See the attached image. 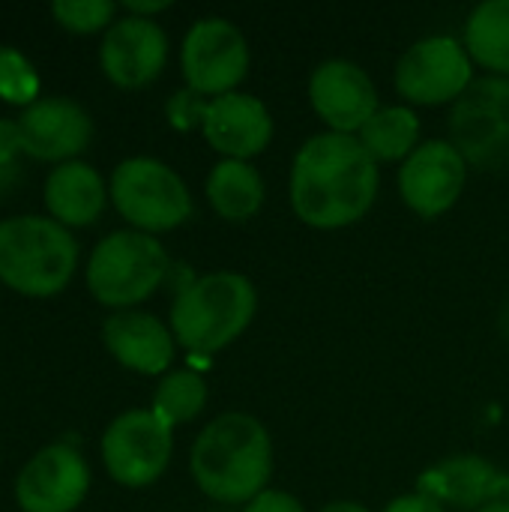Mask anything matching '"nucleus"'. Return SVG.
<instances>
[{
  "label": "nucleus",
  "instance_id": "obj_3",
  "mask_svg": "<svg viewBox=\"0 0 509 512\" xmlns=\"http://www.w3.org/2000/svg\"><path fill=\"white\" fill-rule=\"evenodd\" d=\"M255 285L240 273H207L180 288L171 306V333L192 354H216L252 324Z\"/></svg>",
  "mask_w": 509,
  "mask_h": 512
},
{
  "label": "nucleus",
  "instance_id": "obj_4",
  "mask_svg": "<svg viewBox=\"0 0 509 512\" xmlns=\"http://www.w3.org/2000/svg\"><path fill=\"white\" fill-rule=\"evenodd\" d=\"M78 264V243L57 219L12 216L0 222V279L27 294L51 297L66 288Z\"/></svg>",
  "mask_w": 509,
  "mask_h": 512
},
{
  "label": "nucleus",
  "instance_id": "obj_23",
  "mask_svg": "<svg viewBox=\"0 0 509 512\" xmlns=\"http://www.w3.org/2000/svg\"><path fill=\"white\" fill-rule=\"evenodd\" d=\"M207 405V384L198 372L192 369H177L168 372L153 396V414L165 423V426H180L195 420Z\"/></svg>",
  "mask_w": 509,
  "mask_h": 512
},
{
  "label": "nucleus",
  "instance_id": "obj_26",
  "mask_svg": "<svg viewBox=\"0 0 509 512\" xmlns=\"http://www.w3.org/2000/svg\"><path fill=\"white\" fill-rule=\"evenodd\" d=\"M201 108H204V99L195 93V90H180L171 96L168 102V117L177 129H192V126H201Z\"/></svg>",
  "mask_w": 509,
  "mask_h": 512
},
{
  "label": "nucleus",
  "instance_id": "obj_33",
  "mask_svg": "<svg viewBox=\"0 0 509 512\" xmlns=\"http://www.w3.org/2000/svg\"><path fill=\"white\" fill-rule=\"evenodd\" d=\"M501 324H504V336L509 339V306L504 309V321H501Z\"/></svg>",
  "mask_w": 509,
  "mask_h": 512
},
{
  "label": "nucleus",
  "instance_id": "obj_29",
  "mask_svg": "<svg viewBox=\"0 0 509 512\" xmlns=\"http://www.w3.org/2000/svg\"><path fill=\"white\" fill-rule=\"evenodd\" d=\"M384 512H444V507L438 501H432L429 495L411 492V495H402V498L390 501Z\"/></svg>",
  "mask_w": 509,
  "mask_h": 512
},
{
  "label": "nucleus",
  "instance_id": "obj_7",
  "mask_svg": "<svg viewBox=\"0 0 509 512\" xmlns=\"http://www.w3.org/2000/svg\"><path fill=\"white\" fill-rule=\"evenodd\" d=\"M450 144L480 171L509 165V78L474 81L453 105Z\"/></svg>",
  "mask_w": 509,
  "mask_h": 512
},
{
  "label": "nucleus",
  "instance_id": "obj_18",
  "mask_svg": "<svg viewBox=\"0 0 509 512\" xmlns=\"http://www.w3.org/2000/svg\"><path fill=\"white\" fill-rule=\"evenodd\" d=\"M102 342L120 366L141 375H159L174 360L171 330L147 312H114L102 324Z\"/></svg>",
  "mask_w": 509,
  "mask_h": 512
},
{
  "label": "nucleus",
  "instance_id": "obj_31",
  "mask_svg": "<svg viewBox=\"0 0 509 512\" xmlns=\"http://www.w3.org/2000/svg\"><path fill=\"white\" fill-rule=\"evenodd\" d=\"M318 512H369L363 504H357V501H333V504H327L324 510Z\"/></svg>",
  "mask_w": 509,
  "mask_h": 512
},
{
  "label": "nucleus",
  "instance_id": "obj_11",
  "mask_svg": "<svg viewBox=\"0 0 509 512\" xmlns=\"http://www.w3.org/2000/svg\"><path fill=\"white\" fill-rule=\"evenodd\" d=\"M465 177L468 162L450 141H423L399 168V192L417 216L435 219L459 201Z\"/></svg>",
  "mask_w": 509,
  "mask_h": 512
},
{
  "label": "nucleus",
  "instance_id": "obj_34",
  "mask_svg": "<svg viewBox=\"0 0 509 512\" xmlns=\"http://www.w3.org/2000/svg\"><path fill=\"white\" fill-rule=\"evenodd\" d=\"M504 501H509V474H507V483H504Z\"/></svg>",
  "mask_w": 509,
  "mask_h": 512
},
{
  "label": "nucleus",
  "instance_id": "obj_10",
  "mask_svg": "<svg viewBox=\"0 0 509 512\" xmlns=\"http://www.w3.org/2000/svg\"><path fill=\"white\" fill-rule=\"evenodd\" d=\"M174 438L153 411H126L102 435V459L108 474L129 489L156 483L171 462Z\"/></svg>",
  "mask_w": 509,
  "mask_h": 512
},
{
  "label": "nucleus",
  "instance_id": "obj_19",
  "mask_svg": "<svg viewBox=\"0 0 509 512\" xmlns=\"http://www.w3.org/2000/svg\"><path fill=\"white\" fill-rule=\"evenodd\" d=\"M105 180L87 162H60L45 180V204L60 225H90L105 207Z\"/></svg>",
  "mask_w": 509,
  "mask_h": 512
},
{
  "label": "nucleus",
  "instance_id": "obj_14",
  "mask_svg": "<svg viewBox=\"0 0 509 512\" xmlns=\"http://www.w3.org/2000/svg\"><path fill=\"white\" fill-rule=\"evenodd\" d=\"M99 60L117 87H144L165 69L168 36L153 18H117L102 36Z\"/></svg>",
  "mask_w": 509,
  "mask_h": 512
},
{
  "label": "nucleus",
  "instance_id": "obj_2",
  "mask_svg": "<svg viewBox=\"0 0 509 512\" xmlns=\"http://www.w3.org/2000/svg\"><path fill=\"white\" fill-rule=\"evenodd\" d=\"M189 471L207 498L219 504H249L267 492L273 474L270 432L252 414H219L195 438Z\"/></svg>",
  "mask_w": 509,
  "mask_h": 512
},
{
  "label": "nucleus",
  "instance_id": "obj_6",
  "mask_svg": "<svg viewBox=\"0 0 509 512\" xmlns=\"http://www.w3.org/2000/svg\"><path fill=\"white\" fill-rule=\"evenodd\" d=\"M111 201L144 234L171 231L192 216V195L183 177L150 156H132L114 168Z\"/></svg>",
  "mask_w": 509,
  "mask_h": 512
},
{
  "label": "nucleus",
  "instance_id": "obj_20",
  "mask_svg": "<svg viewBox=\"0 0 509 512\" xmlns=\"http://www.w3.org/2000/svg\"><path fill=\"white\" fill-rule=\"evenodd\" d=\"M264 180L255 165L243 159H222L207 174V198L228 222H246L264 207Z\"/></svg>",
  "mask_w": 509,
  "mask_h": 512
},
{
  "label": "nucleus",
  "instance_id": "obj_9",
  "mask_svg": "<svg viewBox=\"0 0 509 512\" xmlns=\"http://www.w3.org/2000/svg\"><path fill=\"white\" fill-rule=\"evenodd\" d=\"M474 84V60L453 36H426L396 63V90L417 105L456 102Z\"/></svg>",
  "mask_w": 509,
  "mask_h": 512
},
{
  "label": "nucleus",
  "instance_id": "obj_15",
  "mask_svg": "<svg viewBox=\"0 0 509 512\" xmlns=\"http://www.w3.org/2000/svg\"><path fill=\"white\" fill-rule=\"evenodd\" d=\"M201 132L207 144L225 159L249 162L258 156L273 138V117L258 96L249 93H225L201 108Z\"/></svg>",
  "mask_w": 509,
  "mask_h": 512
},
{
  "label": "nucleus",
  "instance_id": "obj_27",
  "mask_svg": "<svg viewBox=\"0 0 509 512\" xmlns=\"http://www.w3.org/2000/svg\"><path fill=\"white\" fill-rule=\"evenodd\" d=\"M243 512H306V510H303V504H300L294 495L279 492V489H267V492H261L258 498H252Z\"/></svg>",
  "mask_w": 509,
  "mask_h": 512
},
{
  "label": "nucleus",
  "instance_id": "obj_8",
  "mask_svg": "<svg viewBox=\"0 0 509 512\" xmlns=\"http://www.w3.org/2000/svg\"><path fill=\"white\" fill-rule=\"evenodd\" d=\"M180 66L189 90L198 96H225L249 72V42L243 30L219 15L198 18L180 48Z\"/></svg>",
  "mask_w": 509,
  "mask_h": 512
},
{
  "label": "nucleus",
  "instance_id": "obj_17",
  "mask_svg": "<svg viewBox=\"0 0 509 512\" xmlns=\"http://www.w3.org/2000/svg\"><path fill=\"white\" fill-rule=\"evenodd\" d=\"M504 483L507 474H501L492 462L483 456H450L438 462L435 468L423 471L417 480V492L429 495L441 507H456V510H483L492 501L504 498Z\"/></svg>",
  "mask_w": 509,
  "mask_h": 512
},
{
  "label": "nucleus",
  "instance_id": "obj_5",
  "mask_svg": "<svg viewBox=\"0 0 509 512\" xmlns=\"http://www.w3.org/2000/svg\"><path fill=\"white\" fill-rule=\"evenodd\" d=\"M165 246L144 231H114L102 237L87 261V288L105 306H135L147 300L168 276Z\"/></svg>",
  "mask_w": 509,
  "mask_h": 512
},
{
  "label": "nucleus",
  "instance_id": "obj_24",
  "mask_svg": "<svg viewBox=\"0 0 509 512\" xmlns=\"http://www.w3.org/2000/svg\"><path fill=\"white\" fill-rule=\"evenodd\" d=\"M36 93H39V75L33 63L21 51L0 45V99L15 105H33Z\"/></svg>",
  "mask_w": 509,
  "mask_h": 512
},
{
  "label": "nucleus",
  "instance_id": "obj_12",
  "mask_svg": "<svg viewBox=\"0 0 509 512\" xmlns=\"http://www.w3.org/2000/svg\"><path fill=\"white\" fill-rule=\"evenodd\" d=\"M90 489V468L69 444L39 450L18 474L15 501L24 512H72Z\"/></svg>",
  "mask_w": 509,
  "mask_h": 512
},
{
  "label": "nucleus",
  "instance_id": "obj_1",
  "mask_svg": "<svg viewBox=\"0 0 509 512\" xmlns=\"http://www.w3.org/2000/svg\"><path fill=\"white\" fill-rule=\"evenodd\" d=\"M378 162L357 135H312L294 156L291 207L300 222L333 231L369 213L378 195Z\"/></svg>",
  "mask_w": 509,
  "mask_h": 512
},
{
  "label": "nucleus",
  "instance_id": "obj_25",
  "mask_svg": "<svg viewBox=\"0 0 509 512\" xmlns=\"http://www.w3.org/2000/svg\"><path fill=\"white\" fill-rule=\"evenodd\" d=\"M114 9L117 6L111 0H54L51 3V15L75 33H93V30L111 27Z\"/></svg>",
  "mask_w": 509,
  "mask_h": 512
},
{
  "label": "nucleus",
  "instance_id": "obj_22",
  "mask_svg": "<svg viewBox=\"0 0 509 512\" xmlns=\"http://www.w3.org/2000/svg\"><path fill=\"white\" fill-rule=\"evenodd\" d=\"M465 48L474 63L509 75V0H486L468 15Z\"/></svg>",
  "mask_w": 509,
  "mask_h": 512
},
{
  "label": "nucleus",
  "instance_id": "obj_16",
  "mask_svg": "<svg viewBox=\"0 0 509 512\" xmlns=\"http://www.w3.org/2000/svg\"><path fill=\"white\" fill-rule=\"evenodd\" d=\"M21 147L33 159L45 162H69V156L81 153L93 135L90 114L69 96H42L24 108L18 117Z\"/></svg>",
  "mask_w": 509,
  "mask_h": 512
},
{
  "label": "nucleus",
  "instance_id": "obj_30",
  "mask_svg": "<svg viewBox=\"0 0 509 512\" xmlns=\"http://www.w3.org/2000/svg\"><path fill=\"white\" fill-rule=\"evenodd\" d=\"M168 6H171L168 0H126L129 15H141V18H147L150 12H162Z\"/></svg>",
  "mask_w": 509,
  "mask_h": 512
},
{
  "label": "nucleus",
  "instance_id": "obj_13",
  "mask_svg": "<svg viewBox=\"0 0 509 512\" xmlns=\"http://www.w3.org/2000/svg\"><path fill=\"white\" fill-rule=\"evenodd\" d=\"M309 102L330 132L354 135L378 111L375 81L354 60H324L309 78Z\"/></svg>",
  "mask_w": 509,
  "mask_h": 512
},
{
  "label": "nucleus",
  "instance_id": "obj_21",
  "mask_svg": "<svg viewBox=\"0 0 509 512\" xmlns=\"http://www.w3.org/2000/svg\"><path fill=\"white\" fill-rule=\"evenodd\" d=\"M357 138L375 162H405L420 147V117L408 105H387L369 117Z\"/></svg>",
  "mask_w": 509,
  "mask_h": 512
},
{
  "label": "nucleus",
  "instance_id": "obj_28",
  "mask_svg": "<svg viewBox=\"0 0 509 512\" xmlns=\"http://www.w3.org/2000/svg\"><path fill=\"white\" fill-rule=\"evenodd\" d=\"M18 150H24V147H21L18 123H12V120L0 117V171L12 165V159H15V153H18Z\"/></svg>",
  "mask_w": 509,
  "mask_h": 512
},
{
  "label": "nucleus",
  "instance_id": "obj_32",
  "mask_svg": "<svg viewBox=\"0 0 509 512\" xmlns=\"http://www.w3.org/2000/svg\"><path fill=\"white\" fill-rule=\"evenodd\" d=\"M477 512H509V501H492V504H486L483 510H477Z\"/></svg>",
  "mask_w": 509,
  "mask_h": 512
}]
</instances>
